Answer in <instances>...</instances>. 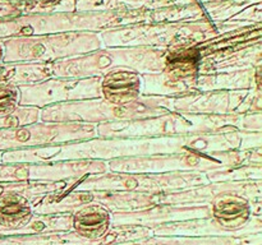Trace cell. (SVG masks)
<instances>
[{
	"mask_svg": "<svg viewBox=\"0 0 262 245\" xmlns=\"http://www.w3.org/2000/svg\"><path fill=\"white\" fill-rule=\"evenodd\" d=\"M136 88H137V81L135 77L128 73L113 74L105 82V91L107 96L117 99L118 101L135 94Z\"/></svg>",
	"mask_w": 262,
	"mask_h": 245,
	"instance_id": "obj_1",
	"label": "cell"
},
{
	"mask_svg": "<svg viewBox=\"0 0 262 245\" xmlns=\"http://www.w3.org/2000/svg\"><path fill=\"white\" fill-rule=\"evenodd\" d=\"M15 93L9 86L0 82V116L9 114L14 107Z\"/></svg>",
	"mask_w": 262,
	"mask_h": 245,
	"instance_id": "obj_2",
	"label": "cell"
},
{
	"mask_svg": "<svg viewBox=\"0 0 262 245\" xmlns=\"http://www.w3.org/2000/svg\"><path fill=\"white\" fill-rule=\"evenodd\" d=\"M2 56H3V48H2V45H0V60H2Z\"/></svg>",
	"mask_w": 262,
	"mask_h": 245,
	"instance_id": "obj_3",
	"label": "cell"
},
{
	"mask_svg": "<svg viewBox=\"0 0 262 245\" xmlns=\"http://www.w3.org/2000/svg\"><path fill=\"white\" fill-rule=\"evenodd\" d=\"M2 193H3V186L0 185V194H2Z\"/></svg>",
	"mask_w": 262,
	"mask_h": 245,
	"instance_id": "obj_4",
	"label": "cell"
}]
</instances>
